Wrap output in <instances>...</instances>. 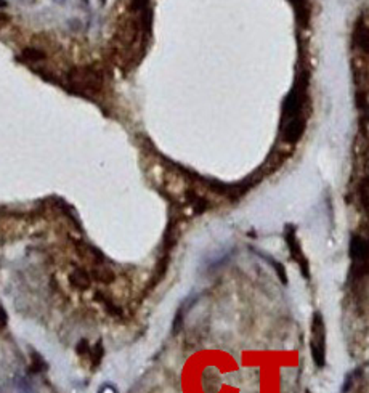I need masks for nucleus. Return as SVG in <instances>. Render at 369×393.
Segmentation results:
<instances>
[{"label": "nucleus", "instance_id": "9d476101", "mask_svg": "<svg viewBox=\"0 0 369 393\" xmlns=\"http://www.w3.org/2000/svg\"><path fill=\"white\" fill-rule=\"evenodd\" d=\"M289 2L294 5V8H295V10H299V8H304L305 0H289Z\"/></svg>", "mask_w": 369, "mask_h": 393}, {"label": "nucleus", "instance_id": "f03ea898", "mask_svg": "<svg viewBox=\"0 0 369 393\" xmlns=\"http://www.w3.org/2000/svg\"><path fill=\"white\" fill-rule=\"evenodd\" d=\"M310 348H312V357L315 365L319 370H323L326 365V326H324V319L321 313L313 315L312 321V342H310Z\"/></svg>", "mask_w": 369, "mask_h": 393}, {"label": "nucleus", "instance_id": "39448f33", "mask_svg": "<svg viewBox=\"0 0 369 393\" xmlns=\"http://www.w3.org/2000/svg\"><path fill=\"white\" fill-rule=\"evenodd\" d=\"M70 283H71L72 288H76L79 290L89 289L90 288V276L87 275L84 270H76V271H72L71 276H70Z\"/></svg>", "mask_w": 369, "mask_h": 393}, {"label": "nucleus", "instance_id": "6e6552de", "mask_svg": "<svg viewBox=\"0 0 369 393\" xmlns=\"http://www.w3.org/2000/svg\"><path fill=\"white\" fill-rule=\"evenodd\" d=\"M76 350H77V353H79V355H89V353H90L89 342H87V341H81L79 343H77Z\"/></svg>", "mask_w": 369, "mask_h": 393}, {"label": "nucleus", "instance_id": "1a4fd4ad", "mask_svg": "<svg viewBox=\"0 0 369 393\" xmlns=\"http://www.w3.org/2000/svg\"><path fill=\"white\" fill-rule=\"evenodd\" d=\"M7 321H8L7 312H5L2 305H0V329H3L5 326H7Z\"/></svg>", "mask_w": 369, "mask_h": 393}, {"label": "nucleus", "instance_id": "0eeeda50", "mask_svg": "<svg viewBox=\"0 0 369 393\" xmlns=\"http://www.w3.org/2000/svg\"><path fill=\"white\" fill-rule=\"evenodd\" d=\"M92 360H94V365H98L100 360H101V355H103V348H101V343L98 342L95 347V352H92Z\"/></svg>", "mask_w": 369, "mask_h": 393}, {"label": "nucleus", "instance_id": "20e7f679", "mask_svg": "<svg viewBox=\"0 0 369 393\" xmlns=\"http://www.w3.org/2000/svg\"><path fill=\"white\" fill-rule=\"evenodd\" d=\"M286 241H288V246H289V251H291V257L297 262L300 270H302V273L305 275V278L310 279V270H308V262L307 259L304 257V252L300 249V244L297 241V237H295L294 231H288V235H286Z\"/></svg>", "mask_w": 369, "mask_h": 393}, {"label": "nucleus", "instance_id": "9b49d317", "mask_svg": "<svg viewBox=\"0 0 369 393\" xmlns=\"http://www.w3.org/2000/svg\"><path fill=\"white\" fill-rule=\"evenodd\" d=\"M101 2H103V3H105V2H106V0H101Z\"/></svg>", "mask_w": 369, "mask_h": 393}, {"label": "nucleus", "instance_id": "f257e3e1", "mask_svg": "<svg viewBox=\"0 0 369 393\" xmlns=\"http://www.w3.org/2000/svg\"><path fill=\"white\" fill-rule=\"evenodd\" d=\"M305 108V90L304 87L291 92L283 111V138L288 143H295L302 137L305 129L304 119Z\"/></svg>", "mask_w": 369, "mask_h": 393}, {"label": "nucleus", "instance_id": "7ed1b4c3", "mask_svg": "<svg viewBox=\"0 0 369 393\" xmlns=\"http://www.w3.org/2000/svg\"><path fill=\"white\" fill-rule=\"evenodd\" d=\"M70 82L81 92H100L101 89V77L92 67H77L70 74Z\"/></svg>", "mask_w": 369, "mask_h": 393}, {"label": "nucleus", "instance_id": "423d86ee", "mask_svg": "<svg viewBox=\"0 0 369 393\" xmlns=\"http://www.w3.org/2000/svg\"><path fill=\"white\" fill-rule=\"evenodd\" d=\"M23 56L26 58L28 61H39L43 58V53L36 50V48H26V50L23 52Z\"/></svg>", "mask_w": 369, "mask_h": 393}]
</instances>
